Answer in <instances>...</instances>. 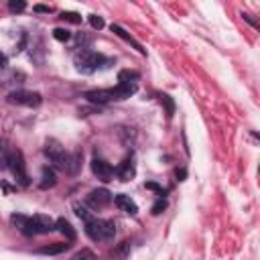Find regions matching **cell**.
I'll return each instance as SVG.
<instances>
[{
  "instance_id": "6da1fadb",
  "label": "cell",
  "mask_w": 260,
  "mask_h": 260,
  "mask_svg": "<svg viewBox=\"0 0 260 260\" xmlns=\"http://www.w3.org/2000/svg\"><path fill=\"white\" fill-rule=\"evenodd\" d=\"M136 92V83H118L110 90H92L85 94V98L94 104H108L114 100H126Z\"/></svg>"
},
{
  "instance_id": "7a4b0ae2",
  "label": "cell",
  "mask_w": 260,
  "mask_h": 260,
  "mask_svg": "<svg viewBox=\"0 0 260 260\" xmlns=\"http://www.w3.org/2000/svg\"><path fill=\"white\" fill-rule=\"evenodd\" d=\"M85 234L94 242H108L116 234V224L110 220H100V218H90L85 220Z\"/></svg>"
},
{
  "instance_id": "3957f363",
  "label": "cell",
  "mask_w": 260,
  "mask_h": 260,
  "mask_svg": "<svg viewBox=\"0 0 260 260\" xmlns=\"http://www.w3.org/2000/svg\"><path fill=\"white\" fill-rule=\"evenodd\" d=\"M7 167L11 169L15 181L21 185V187H29L31 185V177L27 173V163H25V157L21 150H11L7 154Z\"/></svg>"
},
{
  "instance_id": "277c9868",
  "label": "cell",
  "mask_w": 260,
  "mask_h": 260,
  "mask_svg": "<svg viewBox=\"0 0 260 260\" xmlns=\"http://www.w3.org/2000/svg\"><path fill=\"white\" fill-rule=\"evenodd\" d=\"M106 63H110V61L104 59V55H100V53H94L90 49H83L75 55V67L81 73H94L100 67H106Z\"/></svg>"
},
{
  "instance_id": "5b68a950",
  "label": "cell",
  "mask_w": 260,
  "mask_h": 260,
  "mask_svg": "<svg viewBox=\"0 0 260 260\" xmlns=\"http://www.w3.org/2000/svg\"><path fill=\"white\" fill-rule=\"evenodd\" d=\"M55 230V220L45 214H37L33 218H27L23 234L25 236H41V234H49Z\"/></svg>"
},
{
  "instance_id": "8992f818",
  "label": "cell",
  "mask_w": 260,
  "mask_h": 260,
  "mask_svg": "<svg viewBox=\"0 0 260 260\" xmlns=\"http://www.w3.org/2000/svg\"><path fill=\"white\" fill-rule=\"evenodd\" d=\"M45 154H47V159L51 161V165H53L55 169L59 171H67V161H69V154L65 152V148L53 140V138H49L45 142Z\"/></svg>"
},
{
  "instance_id": "52a82bcc",
  "label": "cell",
  "mask_w": 260,
  "mask_h": 260,
  "mask_svg": "<svg viewBox=\"0 0 260 260\" xmlns=\"http://www.w3.org/2000/svg\"><path fill=\"white\" fill-rule=\"evenodd\" d=\"M9 102L11 104H17V106H27V108H37L41 106V94L37 92H27V90H17V92H11L9 94Z\"/></svg>"
},
{
  "instance_id": "ba28073f",
  "label": "cell",
  "mask_w": 260,
  "mask_h": 260,
  "mask_svg": "<svg viewBox=\"0 0 260 260\" xmlns=\"http://www.w3.org/2000/svg\"><path fill=\"white\" fill-rule=\"evenodd\" d=\"M110 201H112V193L108 189H94L85 197V203L92 207V210H104L106 205H110Z\"/></svg>"
},
{
  "instance_id": "9c48e42d",
  "label": "cell",
  "mask_w": 260,
  "mask_h": 260,
  "mask_svg": "<svg viewBox=\"0 0 260 260\" xmlns=\"http://www.w3.org/2000/svg\"><path fill=\"white\" fill-rule=\"evenodd\" d=\"M92 171H94V175H96L98 179H102V181H110V179L114 177V167H112L110 163H106L104 159H94V161H92Z\"/></svg>"
},
{
  "instance_id": "30bf717a",
  "label": "cell",
  "mask_w": 260,
  "mask_h": 260,
  "mask_svg": "<svg viewBox=\"0 0 260 260\" xmlns=\"http://www.w3.org/2000/svg\"><path fill=\"white\" fill-rule=\"evenodd\" d=\"M114 203L118 205L120 212H124V214H128V216H136V214H138V205H136L134 199H130V195H126V193L116 195V197H114Z\"/></svg>"
},
{
  "instance_id": "8fae6325",
  "label": "cell",
  "mask_w": 260,
  "mask_h": 260,
  "mask_svg": "<svg viewBox=\"0 0 260 260\" xmlns=\"http://www.w3.org/2000/svg\"><path fill=\"white\" fill-rule=\"evenodd\" d=\"M116 175H118L120 181H130L136 175V165H134V157H132V154L120 163V167L116 169Z\"/></svg>"
},
{
  "instance_id": "7c38bea8",
  "label": "cell",
  "mask_w": 260,
  "mask_h": 260,
  "mask_svg": "<svg viewBox=\"0 0 260 260\" xmlns=\"http://www.w3.org/2000/svg\"><path fill=\"white\" fill-rule=\"evenodd\" d=\"M55 230H57V232H61V234L65 236V240H67V242H73V240H75V236H77V234H75V230H73V226H71L65 218H59V220L55 222Z\"/></svg>"
},
{
  "instance_id": "4fadbf2b",
  "label": "cell",
  "mask_w": 260,
  "mask_h": 260,
  "mask_svg": "<svg viewBox=\"0 0 260 260\" xmlns=\"http://www.w3.org/2000/svg\"><path fill=\"white\" fill-rule=\"evenodd\" d=\"M112 33H116V35H118L120 39H124L126 43H130V45H132L134 49H138V53H142V55L146 53V49H144V47H142V45H140L138 41H134V39H132V37H130V35H128V33H126V31H124L122 27H118V25H112Z\"/></svg>"
},
{
  "instance_id": "5bb4252c",
  "label": "cell",
  "mask_w": 260,
  "mask_h": 260,
  "mask_svg": "<svg viewBox=\"0 0 260 260\" xmlns=\"http://www.w3.org/2000/svg\"><path fill=\"white\" fill-rule=\"evenodd\" d=\"M67 248H69V244H67V242H63V244H49V246H43V248H39V250H37V254L53 256V254H61V252H65Z\"/></svg>"
},
{
  "instance_id": "9a60e30c",
  "label": "cell",
  "mask_w": 260,
  "mask_h": 260,
  "mask_svg": "<svg viewBox=\"0 0 260 260\" xmlns=\"http://www.w3.org/2000/svg\"><path fill=\"white\" fill-rule=\"evenodd\" d=\"M55 183H57V181H55L53 169L43 167V171H41V189H49V187H53Z\"/></svg>"
},
{
  "instance_id": "2e32d148",
  "label": "cell",
  "mask_w": 260,
  "mask_h": 260,
  "mask_svg": "<svg viewBox=\"0 0 260 260\" xmlns=\"http://www.w3.org/2000/svg\"><path fill=\"white\" fill-rule=\"evenodd\" d=\"M81 167V152H73L69 154V161H67V173L69 175H75Z\"/></svg>"
},
{
  "instance_id": "e0dca14e",
  "label": "cell",
  "mask_w": 260,
  "mask_h": 260,
  "mask_svg": "<svg viewBox=\"0 0 260 260\" xmlns=\"http://www.w3.org/2000/svg\"><path fill=\"white\" fill-rule=\"evenodd\" d=\"M136 79H138V73H136V71L122 69V71L118 73V81H120V83H136Z\"/></svg>"
},
{
  "instance_id": "ac0fdd59",
  "label": "cell",
  "mask_w": 260,
  "mask_h": 260,
  "mask_svg": "<svg viewBox=\"0 0 260 260\" xmlns=\"http://www.w3.org/2000/svg\"><path fill=\"white\" fill-rule=\"evenodd\" d=\"M159 98H161V104H163V106L167 108V116L171 118V116L175 114V104H173V100H171V96H167V94H161Z\"/></svg>"
},
{
  "instance_id": "d6986e66",
  "label": "cell",
  "mask_w": 260,
  "mask_h": 260,
  "mask_svg": "<svg viewBox=\"0 0 260 260\" xmlns=\"http://www.w3.org/2000/svg\"><path fill=\"white\" fill-rule=\"evenodd\" d=\"M69 260H96V254L92 252V250H88V248H83V250H79V252H75Z\"/></svg>"
},
{
  "instance_id": "ffe728a7",
  "label": "cell",
  "mask_w": 260,
  "mask_h": 260,
  "mask_svg": "<svg viewBox=\"0 0 260 260\" xmlns=\"http://www.w3.org/2000/svg\"><path fill=\"white\" fill-rule=\"evenodd\" d=\"M53 37H55L59 43H65V41L71 39V33H69L67 29H55V31H53Z\"/></svg>"
},
{
  "instance_id": "44dd1931",
  "label": "cell",
  "mask_w": 260,
  "mask_h": 260,
  "mask_svg": "<svg viewBox=\"0 0 260 260\" xmlns=\"http://www.w3.org/2000/svg\"><path fill=\"white\" fill-rule=\"evenodd\" d=\"M9 9H11V13H23V11L27 9V5L23 3V0H11Z\"/></svg>"
},
{
  "instance_id": "7402d4cb",
  "label": "cell",
  "mask_w": 260,
  "mask_h": 260,
  "mask_svg": "<svg viewBox=\"0 0 260 260\" xmlns=\"http://www.w3.org/2000/svg\"><path fill=\"white\" fill-rule=\"evenodd\" d=\"M165 210H167V201H165V199H159L157 203H154V205H152V214H154V216H159V214H163Z\"/></svg>"
},
{
  "instance_id": "603a6c76",
  "label": "cell",
  "mask_w": 260,
  "mask_h": 260,
  "mask_svg": "<svg viewBox=\"0 0 260 260\" xmlns=\"http://www.w3.org/2000/svg\"><path fill=\"white\" fill-rule=\"evenodd\" d=\"M61 19H63V21H69V23H73V25H79V23H81V17H79L77 13H63Z\"/></svg>"
},
{
  "instance_id": "cb8c5ba5",
  "label": "cell",
  "mask_w": 260,
  "mask_h": 260,
  "mask_svg": "<svg viewBox=\"0 0 260 260\" xmlns=\"http://www.w3.org/2000/svg\"><path fill=\"white\" fill-rule=\"evenodd\" d=\"M128 250H130V242H122V244H120V248L114 252V256H118V258H126Z\"/></svg>"
},
{
  "instance_id": "d4e9b609",
  "label": "cell",
  "mask_w": 260,
  "mask_h": 260,
  "mask_svg": "<svg viewBox=\"0 0 260 260\" xmlns=\"http://www.w3.org/2000/svg\"><path fill=\"white\" fill-rule=\"evenodd\" d=\"M90 25L94 29H104V19L98 17V15H90Z\"/></svg>"
},
{
  "instance_id": "484cf974",
  "label": "cell",
  "mask_w": 260,
  "mask_h": 260,
  "mask_svg": "<svg viewBox=\"0 0 260 260\" xmlns=\"http://www.w3.org/2000/svg\"><path fill=\"white\" fill-rule=\"evenodd\" d=\"M73 210H75L77 218H81V220H90V214H88L85 207H81V205H73Z\"/></svg>"
},
{
  "instance_id": "4316f807",
  "label": "cell",
  "mask_w": 260,
  "mask_h": 260,
  "mask_svg": "<svg viewBox=\"0 0 260 260\" xmlns=\"http://www.w3.org/2000/svg\"><path fill=\"white\" fill-rule=\"evenodd\" d=\"M146 189H152V191H157L159 195H165V189L161 185H157V183H146Z\"/></svg>"
},
{
  "instance_id": "83f0119b",
  "label": "cell",
  "mask_w": 260,
  "mask_h": 260,
  "mask_svg": "<svg viewBox=\"0 0 260 260\" xmlns=\"http://www.w3.org/2000/svg\"><path fill=\"white\" fill-rule=\"evenodd\" d=\"M185 175H187L185 169H177V179H179V181H185Z\"/></svg>"
},
{
  "instance_id": "f1b7e54d",
  "label": "cell",
  "mask_w": 260,
  "mask_h": 260,
  "mask_svg": "<svg viewBox=\"0 0 260 260\" xmlns=\"http://www.w3.org/2000/svg\"><path fill=\"white\" fill-rule=\"evenodd\" d=\"M5 65H7V57H5L3 53H0V69H3Z\"/></svg>"
},
{
  "instance_id": "f546056e",
  "label": "cell",
  "mask_w": 260,
  "mask_h": 260,
  "mask_svg": "<svg viewBox=\"0 0 260 260\" xmlns=\"http://www.w3.org/2000/svg\"><path fill=\"white\" fill-rule=\"evenodd\" d=\"M35 11H37V13H49L47 7H35Z\"/></svg>"
}]
</instances>
